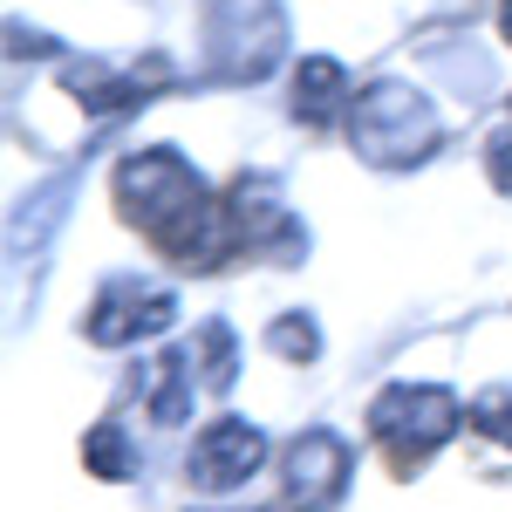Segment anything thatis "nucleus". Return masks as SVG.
Masks as SVG:
<instances>
[{"label":"nucleus","mask_w":512,"mask_h":512,"mask_svg":"<svg viewBox=\"0 0 512 512\" xmlns=\"http://www.w3.org/2000/svg\"><path fill=\"white\" fill-rule=\"evenodd\" d=\"M178 315V301L151 287V280H110L96 301H89V321H82V335L96 342V349H123V342H144V335H164Z\"/></svg>","instance_id":"obj_5"},{"label":"nucleus","mask_w":512,"mask_h":512,"mask_svg":"<svg viewBox=\"0 0 512 512\" xmlns=\"http://www.w3.org/2000/svg\"><path fill=\"white\" fill-rule=\"evenodd\" d=\"M485 164H492V185H499V192H512V123L492 137V144H485Z\"/></svg>","instance_id":"obj_14"},{"label":"nucleus","mask_w":512,"mask_h":512,"mask_svg":"<svg viewBox=\"0 0 512 512\" xmlns=\"http://www.w3.org/2000/svg\"><path fill=\"white\" fill-rule=\"evenodd\" d=\"M192 349H171L158 355L151 369H144V410H151V424H185V410H192Z\"/></svg>","instance_id":"obj_8"},{"label":"nucleus","mask_w":512,"mask_h":512,"mask_svg":"<svg viewBox=\"0 0 512 512\" xmlns=\"http://www.w3.org/2000/svg\"><path fill=\"white\" fill-rule=\"evenodd\" d=\"M205 55L219 82H260L287 55L280 0H205Z\"/></svg>","instance_id":"obj_2"},{"label":"nucleus","mask_w":512,"mask_h":512,"mask_svg":"<svg viewBox=\"0 0 512 512\" xmlns=\"http://www.w3.org/2000/svg\"><path fill=\"white\" fill-rule=\"evenodd\" d=\"M267 342H274L287 362H315L321 355V335H315V321H301V315H280L274 328H267Z\"/></svg>","instance_id":"obj_12"},{"label":"nucleus","mask_w":512,"mask_h":512,"mask_svg":"<svg viewBox=\"0 0 512 512\" xmlns=\"http://www.w3.org/2000/svg\"><path fill=\"white\" fill-rule=\"evenodd\" d=\"M499 28H506V41H512V0H506V7H499Z\"/></svg>","instance_id":"obj_15"},{"label":"nucleus","mask_w":512,"mask_h":512,"mask_svg":"<svg viewBox=\"0 0 512 512\" xmlns=\"http://www.w3.org/2000/svg\"><path fill=\"white\" fill-rule=\"evenodd\" d=\"M472 424L485 437H499V444H512V390H485L472 403Z\"/></svg>","instance_id":"obj_13"},{"label":"nucleus","mask_w":512,"mask_h":512,"mask_svg":"<svg viewBox=\"0 0 512 512\" xmlns=\"http://www.w3.org/2000/svg\"><path fill=\"white\" fill-rule=\"evenodd\" d=\"M192 369H198L205 390H233L239 349H233V328H226V321H205V328L192 335Z\"/></svg>","instance_id":"obj_10"},{"label":"nucleus","mask_w":512,"mask_h":512,"mask_svg":"<svg viewBox=\"0 0 512 512\" xmlns=\"http://www.w3.org/2000/svg\"><path fill=\"white\" fill-rule=\"evenodd\" d=\"M342 103H349V69H342L335 55H308V62L294 69V117L328 123Z\"/></svg>","instance_id":"obj_9"},{"label":"nucleus","mask_w":512,"mask_h":512,"mask_svg":"<svg viewBox=\"0 0 512 512\" xmlns=\"http://www.w3.org/2000/svg\"><path fill=\"white\" fill-rule=\"evenodd\" d=\"M349 144L369 164H417L437 144V110L403 82H376L349 103Z\"/></svg>","instance_id":"obj_3"},{"label":"nucleus","mask_w":512,"mask_h":512,"mask_svg":"<svg viewBox=\"0 0 512 512\" xmlns=\"http://www.w3.org/2000/svg\"><path fill=\"white\" fill-rule=\"evenodd\" d=\"M260 458H267L260 424H246V417H212V424L192 437V451H185V478H192L198 492H233V485H246V478L260 472Z\"/></svg>","instance_id":"obj_6"},{"label":"nucleus","mask_w":512,"mask_h":512,"mask_svg":"<svg viewBox=\"0 0 512 512\" xmlns=\"http://www.w3.org/2000/svg\"><path fill=\"white\" fill-rule=\"evenodd\" d=\"M458 424H465V410H458V396L444 390V383H390V390L369 403V431L390 444V458L403 472L424 465Z\"/></svg>","instance_id":"obj_4"},{"label":"nucleus","mask_w":512,"mask_h":512,"mask_svg":"<svg viewBox=\"0 0 512 512\" xmlns=\"http://www.w3.org/2000/svg\"><path fill=\"white\" fill-rule=\"evenodd\" d=\"M117 205L137 233L164 246L178 267L212 274L219 260H233V233H226V205L205 192L192 164L178 151H137L117 164Z\"/></svg>","instance_id":"obj_1"},{"label":"nucleus","mask_w":512,"mask_h":512,"mask_svg":"<svg viewBox=\"0 0 512 512\" xmlns=\"http://www.w3.org/2000/svg\"><path fill=\"white\" fill-rule=\"evenodd\" d=\"M342 485H349V444L335 431H301L287 444V499L301 512L335 506Z\"/></svg>","instance_id":"obj_7"},{"label":"nucleus","mask_w":512,"mask_h":512,"mask_svg":"<svg viewBox=\"0 0 512 512\" xmlns=\"http://www.w3.org/2000/svg\"><path fill=\"white\" fill-rule=\"evenodd\" d=\"M82 458H89V472H96V478H130V465H137L117 424H96V431L82 437Z\"/></svg>","instance_id":"obj_11"}]
</instances>
